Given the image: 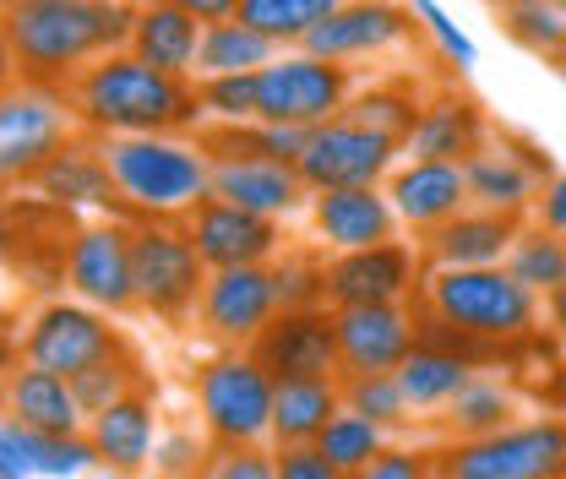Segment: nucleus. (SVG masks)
<instances>
[{"label": "nucleus", "instance_id": "nucleus-1", "mask_svg": "<svg viewBox=\"0 0 566 479\" xmlns=\"http://www.w3.org/2000/svg\"><path fill=\"white\" fill-rule=\"evenodd\" d=\"M137 6L109 0H11L0 11L17 76L39 87H71L98 55H115L132 44Z\"/></svg>", "mask_w": 566, "mask_h": 479}, {"label": "nucleus", "instance_id": "nucleus-2", "mask_svg": "<svg viewBox=\"0 0 566 479\" xmlns=\"http://www.w3.org/2000/svg\"><path fill=\"white\" fill-rule=\"evenodd\" d=\"M76 126L93 137H147V132H186L202 121V98L191 76L158 71L132 50L98 55L66 87Z\"/></svg>", "mask_w": 566, "mask_h": 479}, {"label": "nucleus", "instance_id": "nucleus-3", "mask_svg": "<svg viewBox=\"0 0 566 479\" xmlns=\"http://www.w3.org/2000/svg\"><path fill=\"white\" fill-rule=\"evenodd\" d=\"M109 164V180L132 218H186L212 197V158L202 142L180 132H147V137H98Z\"/></svg>", "mask_w": 566, "mask_h": 479}, {"label": "nucleus", "instance_id": "nucleus-4", "mask_svg": "<svg viewBox=\"0 0 566 479\" xmlns=\"http://www.w3.org/2000/svg\"><path fill=\"white\" fill-rule=\"evenodd\" d=\"M424 311L495 348L534 339L539 294L523 289L506 268H436L424 278Z\"/></svg>", "mask_w": 566, "mask_h": 479}, {"label": "nucleus", "instance_id": "nucleus-5", "mask_svg": "<svg viewBox=\"0 0 566 479\" xmlns=\"http://www.w3.org/2000/svg\"><path fill=\"white\" fill-rule=\"evenodd\" d=\"M76 137V110L66 87L11 82L0 87V191L33 186L39 169Z\"/></svg>", "mask_w": 566, "mask_h": 479}, {"label": "nucleus", "instance_id": "nucleus-6", "mask_svg": "<svg viewBox=\"0 0 566 479\" xmlns=\"http://www.w3.org/2000/svg\"><path fill=\"white\" fill-rule=\"evenodd\" d=\"M273 376L256 365V354L229 348L208 365H197V409L212 447H262L273 436Z\"/></svg>", "mask_w": 566, "mask_h": 479}, {"label": "nucleus", "instance_id": "nucleus-7", "mask_svg": "<svg viewBox=\"0 0 566 479\" xmlns=\"http://www.w3.org/2000/svg\"><path fill=\"white\" fill-rule=\"evenodd\" d=\"M132 273H137V305L158 322H186L202 305L208 262L186 229H169L164 218L132 223Z\"/></svg>", "mask_w": 566, "mask_h": 479}, {"label": "nucleus", "instance_id": "nucleus-8", "mask_svg": "<svg viewBox=\"0 0 566 479\" xmlns=\"http://www.w3.org/2000/svg\"><path fill=\"white\" fill-rule=\"evenodd\" d=\"M447 479H566V419H528L436 452Z\"/></svg>", "mask_w": 566, "mask_h": 479}, {"label": "nucleus", "instance_id": "nucleus-9", "mask_svg": "<svg viewBox=\"0 0 566 479\" xmlns=\"http://www.w3.org/2000/svg\"><path fill=\"white\" fill-rule=\"evenodd\" d=\"M349 66L322 61L311 50H279L256 71V121L279 126H322L349 110Z\"/></svg>", "mask_w": 566, "mask_h": 479}, {"label": "nucleus", "instance_id": "nucleus-10", "mask_svg": "<svg viewBox=\"0 0 566 479\" xmlns=\"http://www.w3.org/2000/svg\"><path fill=\"white\" fill-rule=\"evenodd\" d=\"M398 147H403V142L381 137V132L359 126V121H349V115H333V121L311 126L305 153H300L294 169H300V180H305L311 191H333V186H376V180L392 169Z\"/></svg>", "mask_w": 566, "mask_h": 479}, {"label": "nucleus", "instance_id": "nucleus-11", "mask_svg": "<svg viewBox=\"0 0 566 479\" xmlns=\"http://www.w3.org/2000/svg\"><path fill=\"white\" fill-rule=\"evenodd\" d=\"M115 348H126V339L109 327V311H98L87 300L44 305L22 333V360L44 365V371H61V376H82L87 365H98Z\"/></svg>", "mask_w": 566, "mask_h": 479}, {"label": "nucleus", "instance_id": "nucleus-12", "mask_svg": "<svg viewBox=\"0 0 566 479\" xmlns=\"http://www.w3.org/2000/svg\"><path fill=\"white\" fill-rule=\"evenodd\" d=\"M66 283L76 300L120 316L137 305V273H132V223H87L66 246Z\"/></svg>", "mask_w": 566, "mask_h": 479}, {"label": "nucleus", "instance_id": "nucleus-13", "mask_svg": "<svg viewBox=\"0 0 566 479\" xmlns=\"http://www.w3.org/2000/svg\"><path fill=\"white\" fill-rule=\"evenodd\" d=\"M279 278L268 262H251V268H212L208 289H202V333L229 348H251V339L279 316Z\"/></svg>", "mask_w": 566, "mask_h": 479}, {"label": "nucleus", "instance_id": "nucleus-14", "mask_svg": "<svg viewBox=\"0 0 566 479\" xmlns=\"http://www.w3.org/2000/svg\"><path fill=\"white\" fill-rule=\"evenodd\" d=\"M256 365L289 382V376H338V322L333 305H305V311H279L256 339H251Z\"/></svg>", "mask_w": 566, "mask_h": 479}, {"label": "nucleus", "instance_id": "nucleus-15", "mask_svg": "<svg viewBox=\"0 0 566 479\" xmlns=\"http://www.w3.org/2000/svg\"><path fill=\"white\" fill-rule=\"evenodd\" d=\"M338 376L398 371L403 354L420 343V316L398 305H338Z\"/></svg>", "mask_w": 566, "mask_h": 479}, {"label": "nucleus", "instance_id": "nucleus-16", "mask_svg": "<svg viewBox=\"0 0 566 479\" xmlns=\"http://www.w3.org/2000/svg\"><path fill=\"white\" fill-rule=\"evenodd\" d=\"M415 11L398 0H344L327 22H316L305 33L300 50L322 55V61H359V55H381L392 44H403L415 33Z\"/></svg>", "mask_w": 566, "mask_h": 479}, {"label": "nucleus", "instance_id": "nucleus-17", "mask_svg": "<svg viewBox=\"0 0 566 479\" xmlns=\"http://www.w3.org/2000/svg\"><path fill=\"white\" fill-rule=\"evenodd\" d=\"M191 240L202 251L208 268H251V262H273V251L283 246L279 218H262V212H245V207L223 202V197H208L191 212Z\"/></svg>", "mask_w": 566, "mask_h": 479}, {"label": "nucleus", "instance_id": "nucleus-18", "mask_svg": "<svg viewBox=\"0 0 566 479\" xmlns=\"http://www.w3.org/2000/svg\"><path fill=\"white\" fill-rule=\"evenodd\" d=\"M420 278V262L403 240H381L365 251H338L327 262V305H398Z\"/></svg>", "mask_w": 566, "mask_h": 479}, {"label": "nucleus", "instance_id": "nucleus-19", "mask_svg": "<svg viewBox=\"0 0 566 479\" xmlns=\"http://www.w3.org/2000/svg\"><path fill=\"white\" fill-rule=\"evenodd\" d=\"M463 175H469V202L523 218L539 197V180H551V158H539V147H528V142L506 137L501 147L469 153Z\"/></svg>", "mask_w": 566, "mask_h": 479}, {"label": "nucleus", "instance_id": "nucleus-20", "mask_svg": "<svg viewBox=\"0 0 566 479\" xmlns=\"http://www.w3.org/2000/svg\"><path fill=\"white\" fill-rule=\"evenodd\" d=\"M0 419H17L28 430H50V436H76L87 430V409L71 387V376L44 371V365H17L11 382L0 387Z\"/></svg>", "mask_w": 566, "mask_h": 479}, {"label": "nucleus", "instance_id": "nucleus-21", "mask_svg": "<svg viewBox=\"0 0 566 479\" xmlns=\"http://www.w3.org/2000/svg\"><path fill=\"white\" fill-rule=\"evenodd\" d=\"M311 218H316V235L333 251H365V246H381V240L398 235V207H392V197H381L376 186L316 191Z\"/></svg>", "mask_w": 566, "mask_h": 479}, {"label": "nucleus", "instance_id": "nucleus-22", "mask_svg": "<svg viewBox=\"0 0 566 479\" xmlns=\"http://www.w3.org/2000/svg\"><path fill=\"white\" fill-rule=\"evenodd\" d=\"M87 441L98 452L104 469L115 475H142L153 464V447H158V409H153V393L137 387L126 398H115L109 409L87 414Z\"/></svg>", "mask_w": 566, "mask_h": 479}, {"label": "nucleus", "instance_id": "nucleus-23", "mask_svg": "<svg viewBox=\"0 0 566 479\" xmlns=\"http://www.w3.org/2000/svg\"><path fill=\"white\" fill-rule=\"evenodd\" d=\"M305 180L294 164H273V158H212V197L262 212V218H289L305 202Z\"/></svg>", "mask_w": 566, "mask_h": 479}, {"label": "nucleus", "instance_id": "nucleus-24", "mask_svg": "<svg viewBox=\"0 0 566 479\" xmlns=\"http://www.w3.org/2000/svg\"><path fill=\"white\" fill-rule=\"evenodd\" d=\"M387 197H392L403 223H415V229L430 235L436 223H447L452 212L469 207V175L452 158H409L403 169H392Z\"/></svg>", "mask_w": 566, "mask_h": 479}, {"label": "nucleus", "instance_id": "nucleus-25", "mask_svg": "<svg viewBox=\"0 0 566 479\" xmlns=\"http://www.w3.org/2000/svg\"><path fill=\"white\" fill-rule=\"evenodd\" d=\"M517 240V218L512 212H491V207H463L447 223L430 229L424 251L436 268H501L506 251Z\"/></svg>", "mask_w": 566, "mask_h": 479}, {"label": "nucleus", "instance_id": "nucleus-26", "mask_svg": "<svg viewBox=\"0 0 566 479\" xmlns=\"http://www.w3.org/2000/svg\"><path fill=\"white\" fill-rule=\"evenodd\" d=\"M137 61L175 76H197V50H202V22L191 11H180L175 0H142L132 17V44Z\"/></svg>", "mask_w": 566, "mask_h": 479}, {"label": "nucleus", "instance_id": "nucleus-27", "mask_svg": "<svg viewBox=\"0 0 566 479\" xmlns=\"http://www.w3.org/2000/svg\"><path fill=\"white\" fill-rule=\"evenodd\" d=\"M480 147H485V110L474 98H463V93H441V98L420 104V121L403 137L409 158H452V164H463Z\"/></svg>", "mask_w": 566, "mask_h": 479}, {"label": "nucleus", "instance_id": "nucleus-28", "mask_svg": "<svg viewBox=\"0 0 566 479\" xmlns=\"http://www.w3.org/2000/svg\"><path fill=\"white\" fill-rule=\"evenodd\" d=\"M39 191H44V202L55 207H98V212H115L120 207V191H115V180H109V164H104V153H98V142H76L71 137L44 169H39V180H33Z\"/></svg>", "mask_w": 566, "mask_h": 479}, {"label": "nucleus", "instance_id": "nucleus-29", "mask_svg": "<svg viewBox=\"0 0 566 479\" xmlns=\"http://www.w3.org/2000/svg\"><path fill=\"white\" fill-rule=\"evenodd\" d=\"M344 409V376H289L273 387V441L305 447Z\"/></svg>", "mask_w": 566, "mask_h": 479}, {"label": "nucleus", "instance_id": "nucleus-30", "mask_svg": "<svg viewBox=\"0 0 566 479\" xmlns=\"http://www.w3.org/2000/svg\"><path fill=\"white\" fill-rule=\"evenodd\" d=\"M474 382V360L458 354V348H441V343H415L398 365V387L409 398L415 414H441L463 387Z\"/></svg>", "mask_w": 566, "mask_h": 479}, {"label": "nucleus", "instance_id": "nucleus-31", "mask_svg": "<svg viewBox=\"0 0 566 479\" xmlns=\"http://www.w3.org/2000/svg\"><path fill=\"white\" fill-rule=\"evenodd\" d=\"M0 436L22 452V464H28L39 479H82L93 464H98L87 430H76V436H50V430H28V425H17V419H0Z\"/></svg>", "mask_w": 566, "mask_h": 479}, {"label": "nucleus", "instance_id": "nucleus-32", "mask_svg": "<svg viewBox=\"0 0 566 479\" xmlns=\"http://www.w3.org/2000/svg\"><path fill=\"white\" fill-rule=\"evenodd\" d=\"M279 55L268 33H256L245 17L202 22V50H197V76H223V71H262Z\"/></svg>", "mask_w": 566, "mask_h": 479}, {"label": "nucleus", "instance_id": "nucleus-33", "mask_svg": "<svg viewBox=\"0 0 566 479\" xmlns=\"http://www.w3.org/2000/svg\"><path fill=\"white\" fill-rule=\"evenodd\" d=\"M512 414H517V393H512L506 382H495V376H480V371H474V382L441 409V425H447L452 441H474V436L506 430Z\"/></svg>", "mask_w": 566, "mask_h": 479}, {"label": "nucleus", "instance_id": "nucleus-34", "mask_svg": "<svg viewBox=\"0 0 566 479\" xmlns=\"http://www.w3.org/2000/svg\"><path fill=\"white\" fill-rule=\"evenodd\" d=\"M338 6H344V0H245L240 17H245L256 33H268L279 50H289V44H305V33H311L316 22H327Z\"/></svg>", "mask_w": 566, "mask_h": 479}, {"label": "nucleus", "instance_id": "nucleus-35", "mask_svg": "<svg viewBox=\"0 0 566 479\" xmlns=\"http://www.w3.org/2000/svg\"><path fill=\"white\" fill-rule=\"evenodd\" d=\"M338 475H354V469H365L381 447H387V430L376 425V419H365V414L354 409H338L333 419H327V430L311 441Z\"/></svg>", "mask_w": 566, "mask_h": 479}, {"label": "nucleus", "instance_id": "nucleus-36", "mask_svg": "<svg viewBox=\"0 0 566 479\" xmlns=\"http://www.w3.org/2000/svg\"><path fill=\"white\" fill-rule=\"evenodd\" d=\"M501 268L517 278L523 289L551 294V289L566 278V240L551 235V229H517V240H512V251H506Z\"/></svg>", "mask_w": 566, "mask_h": 479}, {"label": "nucleus", "instance_id": "nucleus-37", "mask_svg": "<svg viewBox=\"0 0 566 479\" xmlns=\"http://www.w3.org/2000/svg\"><path fill=\"white\" fill-rule=\"evenodd\" d=\"M344 409L365 414V419H376L387 436L392 430H409V398H403V387H398V371H365V376H344Z\"/></svg>", "mask_w": 566, "mask_h": 479}, {"label": "nucleus", "instance_id": "nucleus-38", "mask_svg": "<svg viewBox=\"0 0 566 479\" xmlns=\"http://www.w3.org/2000/svg\"><path fill=\"white\" fill-rule=\"evenodd\" d=\"M349 121H359V126H370V132H381V137L403 142L409 132H415V121H420V98L409 93V87H365V93H354L349 110H344Z\"/></svg>", "mask_w": 566, "mask_h": 479}, {"label": "nucleus", "instance_id": "nucleus-39", "mask_svg": "<svg viewBox=\"0 0 566 479\" xmlns=\"http://www.w3.org/2000/svg\"><path fill=\"white\" fill-rule=\"evenodd\" d=\"M71 387H76L82 409L98 414V409H109L115 398H126V393L142 387V360L132 348H115V354H104L98 365H87L82 376H71Z\"/></svg>", "mask_w": 566, "mask_h": 479}, {"label": "nucleus", "instance_id": "nucleus-40", "mask_svg": "<svg viewBox=\"0 0 566 479\" xmlns=\"http://www.w3.org/2000/svg\"><path fill=\"white\" fill-rule=\"evenodd\" d=\"M501 28L534 55H566V17L551 0H506Z\"/></svg>", "mask_w": 566, "mask_h": 479}, {"label": "nucleus", "instance_id": "nucleus-41", "mask_svg": "<svg viewBox=\"0 0 566 479\" xmlns=\"http://www.w3.org/2000/svg\"><path fill=\"white\" fill-rule=\"evenodd\" d=\"M197 98H202V115H212L218 126H240V121H256V71H223V76H197Z\"/></svg>", "mask_w": 566, "mask_h": 479}, {"label": "nucleus", "instance_id": "nucleus-42", "mask_svg": "<svg viewBox=\"0 0 566 479\" xmlns=\"http://www.w3.org/2000/svg\"><path fill=\"white\" fill-rule=\"evenodd\" d=\"M279 305L283 311H305V305H327V268L311 257H283L279 268Z\"/></svg>", "mask_w": 566, "mask_h": 479}, {"label": "nucleus", "instance_id": "nucleus-43", "mask_svg": "<svg viewBox=\"0 0 566 479\" xmlns=\"http://www.w3.org/2000/svg\"><path fill=\"white\" fill-rule=\"evenodd\" d=\"M409 11H415V22H420L424 33L441 44V55H447V61H452L458 71H469L474 61H480L474 39H469V33H463V28L447 17V6H441V0H409Z\"/></svg>", "mask_w": 566, "mask_h": 479}, {"label": "nucleus", "instance_id": "nucleus-44", "mask_svg": "<svg viewBox=\"0 0 566 479\" xmlns=\"http://www.w3.org/2000/svg\"><path fill=\"white\" fill-rule=\"evenodd\" d=\"M197 479H279V452H268V447H212Z\"/></svg>", "mask_w": 566, "mask_h": 479}, {"label": "nucleus", "instance_id": "nucleus-45", "mask_svg": "<svg viewBox=\"0 0 566 479\" xmlns=\"http://www.w3.org/2000/svg\"><path fill=\"white\" fill-rule=\"evenodd\" d=\"M208 464V447L191 436V430H169L158 447H153V479H197Z\"/></svg>", "mask_w": 566, "mask_h": 479}, {"label": "nucleus", "instance_id": "nucleus-46", "mask_svg": "<svg viewBox=\"0 0 566 479\" xmlns=\"http://www.w3.org/2000/svg\"><path fill=\"white\" fill-rule=\"evenodd\" d=\"M436 475V452H415V447H381L365 469H354L344 479H430Z\"/></svg>", "mask_w": 566, "mask_h": 479}, {"label": "nucleus", "instance_id": "nucleus-47", "mask_svg": "<svg viewBox=\"0 0 566 479\" xmlns=\"http://www.w3.org/2000/svg\"><path fill=\"white\" fill-rule=\"evenodd\" d=\"M279 479H344V475L305 441V447H279Z\"/></svg>", "mask_w": 566, "mask_h": 479}, {"label": "nucleus", "instance_id": "nucleus-48", "mask_svg": "<svg viewBox=\"0 0 566 479\" xmlns=\"http://www.w3.org/2000/svg\"><path fill=\"white\" fill-rule=\"evenodd\" d=\"M534 212H539V229H551V235L566 240V175L545 180V191L534 197Z\"/></svg>", "mask_w": 566, "mask_h": 479}, {"label": "nucleus", "instance_id": "nucleus-49", "mask_svg": "<svg viewBox=\"0 0 566 479\" xmlns=\"http://www.w3.org/2000/svg\"><path fill=\"white\" fill-rule=\"evenodd\" d=\"M17 360H22V339H17V322H11V311H0V387L11 382Z\"/></svg>", "mask_w": 566, "mask_h": 479}, {"label": "nucleus", "instance_id": "nucleus-50", "mask_svg": "<svg viewBox=\"0 0 566 479\" xmlns=\"http://www.w3.org/2000/svg\"><path fill=\"white\" fill-rule=\"evenodd\" d=\"M180 11H191L197 22H223V17H240L245 0H175Z\"/></svg>", "mask_w": 566, "mask_h": 479}, {"label": "nucleus", "instance_id": "nucleus-51", "mask_svg": "<svg viewBox=\"0 0 566 479\" xmlns=\"http://www.w3.org/2000/svg\"><path fill=\"white\" fill-rule=\"evenodd\" d=\"M0 479H39L28 464H22V452H17L6 436H0Z\"/></svg>", "mask_w": 566, "mask_h": 479}, {"label": "nucleus", "instance_id": "nucleus-52", "mask_svg": "<svg viewBox=\"0 0 566 479\" xmlns=\"http://www.w3.org/2000/svg\"><path fill=\"white\" fill-rule=\"evenodd\" d=\"M545 311H551V327H556V333L566 339V278L556 283V289H551V294H545Z\"/></svg>", "mask_w": 566, "mask_h": 479}, {"label": "nucleus", "instance_id": "nucleus-53", "mask_svg": "<svg viewBox=\"0 0 566 479\" xmlns=\"http://www.w3.org/2000/svg\"><path fill=\"white\" fill-rule=\"evenodd\" d=\"M17 76V55H11V39H6V22H0V87H11Z\"/></svg>", "mask_w": 566, "mask_h": 479}, {"label": "nucleus", "instance_id": "nucleus-54", "mask_svg": "<svg viewBox=\"0 0 566 479\" xmlns=\"http://www.w3.org/2000/svg\"><path fill=\"white\" fill-rule=\"evenodd\" d=\"M11 251V223H6V207H0V257Z\"/></svg>", "mask_w": 566, "mask_h": 479}, {"label": "nucleus", "instance_id": "nucleus-55", "mask_svg": "<svg viewBox=\"0 0 566 479\" xmlns=\"http://www.w3.org/2000/svg\"><path fill=\"white\" fill-rule=\"evenodd\" d=\"M551 6H556V11H562V17H566V0H551Z\"/></svg>", "mask_w": 566, "mask_h": 479}, {"label": "nucleus", "instance_id": "nucleus-56", "mask_svg": "<svg viewBox=\"0 0 566 479\" xmlns=\"http://www.w3.org/2000/svg\"><path fill=\"white\" fill-rule=\"evenodd\" d=\"M109 6H137V0H109Z\"/></svg>", "mask_w": 566, "mask_h": 479}, {"label": "nucleus", "instance_id": "nucleus-57", "mask_svg": "<svg viewBox=\"0 0 566 479\" xmlns=\"http://www.w3.org/2000/svg\"><path fill=\"white\" fill-rule=\"evenodd\" d=\"M6 6H11V0H0V11H6Z\"/></svg>", "mask_w": 566, "mask_h": 479}]
</instances>
